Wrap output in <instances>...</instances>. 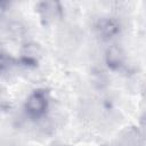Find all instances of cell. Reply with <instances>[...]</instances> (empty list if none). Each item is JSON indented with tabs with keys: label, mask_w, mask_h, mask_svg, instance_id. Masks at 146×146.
I'll return each mask as SVG.
<instances>
[{
	"label": "cell",
	"mask_w": 146,
	"mask_h": 146,
	"mask_svg": "<svg viewBox=\"0 0 146 146\" xmlns=\"http://www.w3.org/2000/svg\"><path fill=\"white\" fill-rule=\"evenodd\" d=\"M47 107H48V100L46 94L40 90L31 94L25 104L26 112L32 117H40L41 115H43Z\"/></svg>",
	"instance_id": "cell-1"
},
{
	"label": "cell",
	"mask_w": 146,
	"mask_h": 146,
	"mask_svg": "<svg viewBox=\"0 0 146 146\" xmlns=\"http://www.w3.org/2000/svg\"><path fill=\"white\" fill-rule=\"evenodd\" d=\"M98 32L104 39H111L114 38L119 31L120 26L115 19H103L98 24Z\"/></svg>",
	"instance_id": "cell-2"
},
{
	"label": "cell",
	"mask_w": 146,
	"mask_h": 146,
	"mask_svg": "<svg viewBox=\"0 0 146 146\" xmlns=\"http://www.w3.org/2000/svg\"><path fill=\"white\" fill-rule=\"evenodd\" d=\"M123 60V54L117 47H112L106 54V62L111 67H119Z\"/></svg>",
	"instance_id": "cell-3"
}]
</instances>
